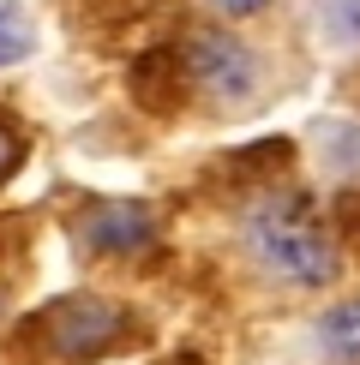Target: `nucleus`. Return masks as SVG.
I'll return each mask as SVG.
<instances>
[{"instance_id":"1","label":"nucleus","mask_w":360,"mask_h":365,"mask_svg":"<svg viewBox=\"0 0 360 365\" xmlns=\"http://www.w3.org/2000/svg\"><path fill=\"white\" fill-rule=\"evenodd\" d=\"M246 246H252V257H259L270 276L289 282V287H324V282H336V269H342L336 240L324 234V222L312 216V204L294 197V192H270L264 204H252Z\"/></svg>"},{"instance_id":"2","label":"nucleus","mask_w":360,"mask_h":365,"mask_svg":"<svg viewBox=\"0 0 360 365\" xmlns=\"http://www.w3.org/2000/svg\"><path fill=\"white\" fill-rule=\"evenodd\" d=\"M36 329H42V347L54 359H90V354H102V347L120 341L126 312L114 299H102V294H66V299H54L42 312Z\"/></svg>"},{"instance_id":"3","label":"nucleus","mask_w":360,"mask_h":365,"mask_svg":"<svg viewBox=\"0 0 360 365\" xmlns=\"http://www.w3.org/2000/svg\"><path fill=\"white\" fill-rule=\"evenodd\" d=\"M186 78L199 90H210V96H222V102H240L259 84V60H252L246 42L222 36V30H199L186 42Z\"/></svg>"},{"instance_id":"4","label":"nucleus","mask_w":360,"mask_h":365,"mask_svg":"<svg viewBox=\"0 0 360 365\" xmlns=\"http://www.w3.org/2000/svg\"><path fill=\"white\" fill-rule=\"evenodd\" d=\"M79 240L102 257H139L156 240V216L144 204H90L79 216Z\"/></svg>"},{"instance_id":"5","label":"nucleus","mask_w":360,"mask_h":365,"mask_svg":"<svg viewBox=\"0 0 360 365\" xmlns=\"http://www.w3.org/2000/svg\"><path fill=\"white\" fill-rule=\"evenodd\" d=\"M319 341H324V354H336V359H360V299H349V306H336V312H324V324H319Z\"/></svg>"},{"instance_id":"6","label":"nucleus","mask_w":360,"mask_h":365,"mask_svg":"<svg viewBox=\"0 0 360 365\" xmlns=\"http://www.w3.org/2000/svg\"><path fill=\"white\" fill-rule=\"evenodd\" d=\"M12 168H19V138H6V132H0V180H6Z\"/></svg>"},{"instance_id":"7","label":"nucleus","mask_w":360,"mask_h":365,"mask_svg":"<svg viewBox=\"0 0 360 365\" xmlns=\"http://www.w3.org/2000/svg\"><path fill=\"white\" fill-rule=\"evenodd\" d=\"M24 54V36H12V30H0V66H6V60H19Z\"/></svg>"},{"instance_id":"8","label":"nucleus","mask_w":360,"mask_h":365,"mask_svg":"<svg viewBox=\"0 0 360 365\" xmlns=\"http://www.w3.org/2000/svg\"><path fill=\"white\" fill-rule=\"evenodd\" d=\"M210 6H216V12H259L264 0H210Z\"/></svg>"}]
</instances>
